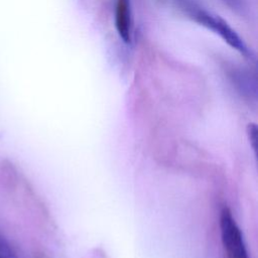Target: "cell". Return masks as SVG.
I'll list each match as a JSON object with an SVG mask.
<instances>
[{
    "instance_id": "cell-1",
    "label": "cell",
    "mask_w": 258,
    "mask_h": 258,
    "mask_svg": "<svg viewBox=\"0 0 258 258\" xmlns=\"http://www.w3.org/2000/svg\"><path fill=\"white\" fill-rule=\"evenodd\" d=\"M187 15L199 24L205 26L209 30L218 34L232 48L236 49L244 55L249 54V49L239 34L219 15L205 10L192 3H184V8Z\"/></svg>"
},
{
    "instance_id": "cell-3",
    "label": "cell",
    "mask_w": 258,
    "mask_h": 258,
    "mask_svg": "<svg viewBox=\"0 0 258 258\" xmlns=\"http://www.w3.org/2000/svg\"><path fill=\"white\" fill-rule=\"evenodd\" d=\"M115 26L120 38L125 43H130L133 34V19L130 0L116 1Z\"/></svg>"
},
{
    "instance_id": "cell-2",
    "label": "cell",
    "mask_w": 258,
    "mask_h": 258,
    "mask_svg": "<svg viewBox=\"0 0 258 258\" xmlns=\"http://www.w3.org/2000/svg\"><path fill=\"white\" fill-rule=\"evenodd\" d=\"M220 231L227 258H250L243 234L228 208L221 212Z\"/></svg>"
},
{
    "instance_id": "cell-6",
    "label": "cell",
    "mask_w": 258,
    "mask_h": 258,
    "mask_svg": "<svg viewBox=\"0 0 258 258\" xmlns=\"http://www.w3.org/2000/svg\"><path fill=\"white\" fill-rule=\"evenodd\" d=\"M228 6L232 7L233 9H239L242 7V0H221Z\"/></svg>"
},
{
    "instance_id": "cell-5",
    "label": "cell",
    "mask_w": 258,
    "mask_h": 258,
    "mask_svg": "<svg viewBox=\"0 0 258 258\" xmlns=\"http://www.w3.org/2000/svg\"><path fill=\"white\" fill-rule=\"evenodd\" d=\"M247 135H248V139L250 141V145L252 147V149L254 150L255 155L257 154V136H258V129L256 124L251 123L248 124L247 126Z\"/></svg>"
},
{
    "instance_id": "cell-4",
    "label": "cell",
    "mask_w": 258,
    "mask_h": 258,
    "mask_svg": "<svg viewBox=\"0 0 258 258\" xmlns=\"http://www.w3.org/2000/svg\"><path fill=\"white\" fill-rule=\"evenodd\" d=\"M0 258H18L10 243L2 235H0Z\"/></svg>"
}]
</instances>
